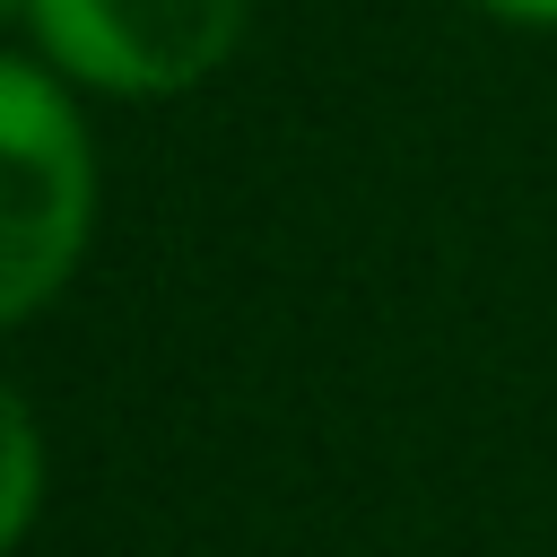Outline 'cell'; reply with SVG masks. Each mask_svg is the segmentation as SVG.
<instances>
[{"mask_svg":"<svg viewBox=\"0 0 557 557\" xmlns=\"http://www.w3.org/2000/svg\"><path fill=\"white\" fill-rule=\"evenodd\" d=\"M496 17H522V26H557V0H479Z\"/></svg>","mask_w":557,"mask_h":557,"instance_id":"cell-4","label":"cell"},{"mask_svg":"<svg viewBox=\"0 0 557 557\" xmlns=\"http://www.w3.org/2000/svg\"><path fill=\"white\" fill-rule=\"evenodd\" d=\"M44 52L96 87H191L244 35V0H26Z\"/></svg>","mask_w":557,"mask_h":557,"instance_id":"cell-2","label":"cell"},{"mask_svg":"<svg viewBox=\"0 0 557 557\" xmlns=\"http://www.w3.org/2000/svg\"><path fill=\"white\" fill-rule=\"evenodd\" d=\"M26 505H35V435H26V409L9 400V505H0V540L26 531Z\"/></svg>","mask_w":557,"mask_h":557,"instance_id":"cell-3","label":"cell"},{"mask_svg":"<svg viewBox=\"0 0 557 557\" xmlns=\"http://www.w3.org/2000/svg\"><path fill=\"white\" fill-rule=\"evenodd\" d=\"M17 9H26V0H17Z\"/></svg>","mask_w":557,"mask_h":557,"instance_id":"cell-5","label":"cell"},{"mask_svg":"<svg viewBox=\"0 0 557 557\" xmlns=\"http://www.w3.org/2000/svg\"><path fill=\"white\" fill-rule=\"evenodd\" d=\"M0 313H35L78 261L87 226V148L44 70H0Z\"/></svg>","mask_w":557,"mask_h":557,"instance_id":"cell-1","label":"cell"}]
</instances>
